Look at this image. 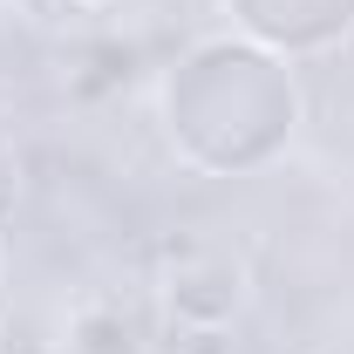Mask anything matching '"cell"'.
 <instances>
[{"mask_svg": "<svg viewBox=\"0 0 354 354\" xmlns=\"http://www.w3.org/2000/svg\"><path fill=\"white\" fill-rule=\"evenodd\" d=\"M62 354H143L136 341V320L116 307H82L62 334Z\"/></svg>", "mask_w": 354, "mask_h": 354, "instance_id": "obj_1", "label": "cell"}]
</instances>
